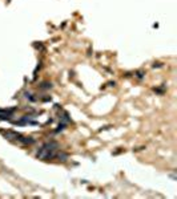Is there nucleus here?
I'll return each instance as SVG.
<instances>
[{
	"mask_svg": "<svg viewBox=\"0 0 177 199\" xmlns=\"http://www.w3.org/2000/svg\"><path fill=\"white\" fill-rule=\"evenodd\" d=\"M57 149V143L56 142H50V143H45L40 150L37 153V157H40L43 159H48V158H52L55 155V151Z\"/></svg>",
	"mask_w": 177,
	"mask_h": 199,
	"instance_id": "f257e3e1",
	"label": "nucleus"
}]
</instances>
